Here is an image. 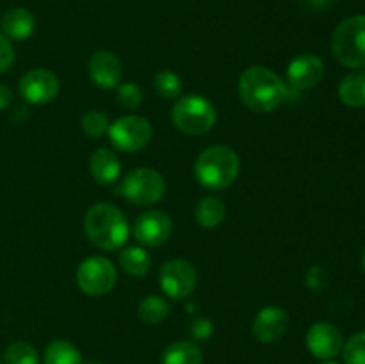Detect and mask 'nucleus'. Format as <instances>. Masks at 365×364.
I'll list each match as a JSON object with an SVG mask.
<instances>
[{
    "label": "nucleus",
    "mask_w": 365,
    "mask_h": 364,
    "mask_svg": "<svg viewBox=\"0 0 365 364\" xmlns=\"http://www.w3.org/2000/svg\"><path fill=\"white\" fill-rule=\"evenodd\" d=\"M203 353L192 341H175L164 350L163 364H202Z\"/></svg>",
    "instance_id": "20"
},
{
    "label": "nucleus",
    "mask_w": 365,
    "mask_h": 364,
    "mask_svg": "<svg viewBox=\"0 0 365 364\" xmlns=\"http://www.w3.org/2000/svg\"><path fill=\"white\" fill-rule=\"evenodd\" d=\"M239 96L248 109L271 113L287 96V86L266 66H250L239 79Z\"/></svg>",
    "instance_id": "1"
},
{
    "label": "nucleus",
    "mask_w": 365,
    "mask_h": 364,
    "mask_svg": "<svg viewBox=\"0 0 365 364\" xmlns=\"http://www.w3.org/2000/svg\"><path fill=\"white\" fill-rule=\"evenodd\" d=\"M84 228L89 241L100 250H118L128 238L125 214L110 203H95L84 216Z\"/></svg>",
    "instance_id": "2"
},
{
    "label": "nucleus",
    "mask_w": 365,
    "mask_h": 364,
    "mask_svg": "<svg viewBox=\"0 0 365 364\" xmlns=\"http://www.w3.org/2000/svg\"><path fill=\"white\" fill-rule=\"evenodd\" d=\"M88 70L91 81L103 89L118 88L121 82V74H123L120 59L109 50H100L93 54Z\"/></svg>",
    "instance_id": "15"
},
{
    "label": "nucleus",
    "mask_w": 365,
    "mask_h": 364,
    "mask_svg": "<svg viewBox=\"0 0 365 364\" xmlns=\"http://www.w3.org/2000/svg\"><path fill=\"white\" fill-rule=\"evenodd\" d=\"M227 216V206L217 196H203L195 209V218L203 228H216Z\"/></svg>",
    "instance_id": "18"
},
{
    "label": "nucleus",
    "mask_w": 365,
    "mask_h": 364,
    "mask_svg": "<svg viewBox=\"0 0 365 364\" xmlns=\"http://www.w3.org/2000/svg\"><path fill=\"white\" fill-rule=\"evenodd\" d=\"M214 325L212 321L207 320V318H196L192 320L191 327H189V334L192 339H198V341H207V339L212 335Z\"/></svg>",
    "instance_id": "29"
},
{
    "label": "nucleus",
    "mask_w": 365,
    "mask_h": 364,
    "mask_svg": "<svg viewBox=\"0 0 365 364\" xmlns=\"http://www.w3.org/2000/svg\"><path fill=\"white\" fill-rule=\"evenodd\" d=\"M14 63V49L6 36L0 34V74L7 71Z\"/></svg>",
    "instance_id": "30"
},
{
    "label": "nucleus",
    "mask_w": 365,
    "mask_h": 364,
    "mask_svg": "<svg viewBox=\"0 0 365 364\" xmlns=\"http://www.w3.org/2000/svg\"><path fill=\"white\" fill-rule=\"evenodd\" d=\"M89 168H91L93 178L102 186L114 184L121 175L120 157L109 148L95 150L89 161Z\"/></svg>",
    "instance_id": "16"
},
{
    "label": "nucleus",
    "mask_w": 365,
    "mask_h": 364,
    "mask_svg": "<svg viewBox=\"0 0 365 364\" xmlns=\"http://www.w3.org/2000/svg\"><path fill=\"white\" fill-rule=\"evenodd\" d=\"M20 95L31 103H46L59 93V79L53 71L34 68L20 79Z\"/></svg>",
    "instance_id": "10"
},
{
    "label": "nucleus",
    "mask_w": 365,
    "mask_h": 364,
    "mask_svg": "<svg viewBox=\"0 0 365 364\" xmlns=\"http://www.w3.org/2000/svg\"><path fill=\"white\" fill-rule=\"evenodd\" d=\"M153 84H155L157 93H159L163 98H177L182 93V81L175 71H159V74L155 75V79H153Z\"/></svg>",
    "instance_id": "25"
},
{
    "label": "nucleus",
    "mask_w": 365,
    "mask_h": 364,
    "mask_svg": "<svg viewBox=\"0 0 365 364\" xmlns=\"http://www.w3.org/2000/svg\"><path fill=\"white\" fill-rule=\"evenodd\" d=\"M4 360L6 364H39L36 348L25 341L11 343L4 353Z\"/></svg>",
    "instance_id": "24"
},
{
    "label": "nucleus",
    "mask_w": 365,
    "mask_h": 364,
    "mask_svg": "<svg viewBox=\"0 0 365 364\" xmlns=\"http://www.w3.org/2000/svg\"><path fill=\"white\" fill-rule=\"evenodd\" d=\"M324 74V64L316 54H302L294 57L287 68V81L296 91H305L319 84Z\"/></svg>",
    "instance_id": "13"
},
{
    "label": "nucleus",
    "mask_w": 365,
    "mask_h": 364,
    "mask_svg": "<svg viewBox=\"0 0 365 364\" xmlns=\"http://www.w3.org/2000/svg\"><path fill=\"white\" fill-rule=\"evenodd\" d=\"M45 364H82V355L70 341L56 339L46 346Z\"/></svg>",
    "instance_id": "22"
},
{
    "label": "nucleus",
    "mask_w": 365,
    "mask_h": 364,
    "mask_svg": "<svg viewBox=\"0 0 365 364\" xmlns=\"http://www.w3.org/2000/svg\"><path fill=\"white\" fill-rule=\"evenodd\" d=\"M0 364H2V359H0Z\"/></svg>",
    "instance_id": "35"
},
{
    "label": "nucleus",
    "mask_w": 365,
    "mask_h": 364,
    "mask_svg": "<svg viewBox=\"0 0 365 364\" xmlns=\"http://www.w3.org/2000/svg\"><path fill=\"white\" fill-rule=\"evenodd\" d=\"M346 364H365V332L351 335L344 346Z\"/></svg>",
    "instance_id": "27"
},
{
    "label": "nucleus",
    "mask_w": 365,
    "mask_h": 364,
    "mask_svg": "<svg viewBox=\"0 0 365 364\" xmlns=\"http://www.w3.org/2000/svg\"><path fill=\"white\" fill-rule=\"evenodd\" d=\"M339 98L349 107H365V71H353L342 79L339 86Z\"/></svg>",
    "instance_id": "19"
},
{
    "label": "nucleus",
    "mask_w": 365,
    "mask_h": 364,
    "mask_svg": "<svg viewBox=\"0 0 365 364\" xmlns=\"http://www.w3.org/2000/svg\"><path fill=\"white\" fill-rule=\"evenodd\" d=\"M178 131L189 136L207 134L216 123V109L202 95H185L177 100L171 111Z\"/></svg>",
    "instance_id": "5"
},
{
    "label": "nucleus",
    "mask_w": 365,
    "mask_h": 364,
    "mask_svg": "<svg viewBox=\"0 0 365 364\" xmlns=\"http://www.w3.org/2000/svg\"><path fill=\"white\" fill-rule=\"evenodd\" d=\"M307 348L317 359H334L342 350L341 330L328 321H317L307 332Z\"/></svg>",
    "instance_id": "12"
},
{
    "label": "nucleus",
    "mask_w": 365,
    "mask_h": 364,
    "mask_svg": "<svg viewBox=\"0 0 365 364\" xmlns=\"http://www.w3.org/2000/svg\"><path fill=\"white\" fill-rule=\"evenodd\" d=\"M241 170V159L234 148L214 145L203 150L195 163V177L203 188L225 189L232 186Z\"/></svg>",
    "instance_id": "3"
},
{
    "label": "nucleus",
    "mask_w": 365,
    "mask_h": 364,
    "mask_svg": "<svg viewBox=\"0 0 365 364\" xmlns=\"http://www.w3.org/2000/svg\"><path fill=\"white\" fill-rule=\"evenodd\" d=\"M289 327V316L282 307L269 305L259 310V314L253 320V335L260 343H277L284 338Z\"/></svg>",
    "instance_id": "14"
},
{
    "label": "nucleus",
    "mask_w": 365,
    "mask_h": 364,
    "mask_svg": "<svg viewBox=\"0 0 365 364\" xmlns=\"http://www.w3.org/2000/svg\"><path fill=\"white\" fill-rule=\"evenodd\" d=\"M36 20L32 16L31 11L24 9V7H16L4 14L2 18V31L7 39H16V41H24L29 36L34 32Z\"/></svg>",
    "instance_id": "17"
},
{
    "label": "nucleus",
    "mask_w": 365,
    "mask_h": 364,
    "mask_svg": "<svg viewBox=\"0 0 365 364\" xmlns=\"http://www.w3.org/2000/svg\"><path fill=\"white\" fill-rule=\"evenodd\" d=\"M173 221L163 211H146L135 220L134 238L145 246H160L171 238Z\"/></svg>",
    "instance_id": "11"
},
{
    "label": "nucleus",
    "mask_w": 365,
    "mask_h": 364,
    "mask_svg": "<svg viewBox=\"0 0 365 364\" xmlns=\"http://www.w3.org/2000/svg\"><path fill=\"white\" fill-rule=\"evenodd\" d=\"M77 284L89 296H103L116 284V268L106 257H89L77 270Z\"/></svg>",
    "instance_id": "8"
},
{
    "label": "nucleus",
    "mask_w": 365,
    "mask_h": 364,
    "mask_svg": "<svg viewBox=\"0 0 365 364\" xmlns=\"http://www.w3.org/2000/svg\"><path fill=\"white\" fill-rule=\"evenodd\" d=\"M362 268H364V271H365V248H364V252H362Z\"/></svg>",
    "instance_id": "32"
},
{
    "label": "nucleus",
    "mask_w": 365,
    "mask_h": 364,
    "mask_svg": "<svg viewBox=\"0 0 365 364\" xmlns=\"http://www.w3.org/2000/svg\"><path fill=\"white\" fill-rule=\"evenodd\" d=\"M323 364H337V363H323Z\"/></svg>",
    "instance_id": "33"
},
{
    "label": "nucleus",
    "mask_w": 365,
    "mask_h": 364,
    "mask_svg": "<svg viewBox=\"0 0 365 364\" xmlns=\"http://www.w3.org/2000/svg\"><path fill=\"white\" fill-rule=\"evenodd\" d=\"M166 191V184L159 171L152 168H135L125 175L120 193L134 206H152L159 202Z\"/></svg>",
    "instance_id": "6"
},
{
    "label": "nucleus",
    "mask_w": 365,
    "mask_h": 364,
    "mask_svg": "<svg viewBox=\"0 0 365 364\" xmlns=\"http://www.w3.org/2000/svg\"><path fill=\"white\" fill-rule=\"evenodd\" d=\"M118 103L125 109H135L141 106L143 102V91L139 86L132 84V82H125V84L118 86Z\"/></svg>",
    "instance_id": "28"
},
{
    "label": "nucleus",
    "mask_w": 365,
    "mask_h": 364,
    "mask_svg": "<svg viewBox=\"0 0 365 364\" xmlns=\"http://www.w3.org/2000/svg\"><path fill=\"white\" fill-rule=\"evenodd\" d=\"M82 131L89 138H102L106 132H109V118L100 111H88L82 116Z\"/></svg>",
    "instance_id": "26"
},
{
    "label": "nucleus",
    "mask_w": 365,
    "mask_h": 364,
    "mask_svg": "<svg viewBox=\"0 0 365 364\" xmlns=\"http://www.w3.org/2000/svg\"><path fill=\"white\" fill-rule=\"evenodd\" d=\"M152 134L150 121L138 114L121 116L109 125L110 143L121 152H138L145 148L152 139Z\"/></svg>",
    "instance_id": "7"
},
{
    "label": "nucleus",
    "mask_w": 365,
    "mask_h": 364,
    "mask_svg": "<svg viewBox=\"0 0 365 364\" xmlns=\"http://www.w3.org/2000/svg\"><path fill=\"white\" fill-rule=\"evenodd\" d=\"M163 291L173 300H184L195 291L198 275L191 263L184 259H173L163 264L159 273Z\"/></svg>",
    "instance_id": "9"
},
{
    "label": "nucleus",
    "mask_w": 365,
    "mask_h": 364,
    "mask_svg": "<svg viewBox=\"0 0 365 364\" xmlns=\"http://www.w3.org/2000/svg\"><path fill=\"white\" fill-rule=\"evenodd\" d=\"M11 102H13V93H11L7 86L0 84V111L6 109Z\"/></svg>",
    "instance_id": "31"
},
{
    "label": "nucleus",
    "mask_w": 365,
    "mask_h": 364,
    "mask_svg": "<svg viewBox=\"0 0 365 364\" xmlns=\"http://www.w3.org/2000/svg\"><path fill=\"white\" fill-rule=\"evenodd\" d=\"M89 364H100V363H89Z\"/></svg>",
    "instance_id": "34"
},
{
    "label": "nucleus",
    "mask_w": 365,
    "mask_h": 364,
    "mask_svg": "<svg viewBox=\"0 0 365 364\" xmlns=\"http://www.w3.org/2000/svg\"><path fill=\"white\" fill-rule=\"evenodd\" d=\"M139 318H141L145 323L148 325H157L160 321H164L170 314V305H168L166 300L163 296L157 295H148L141 300L138 307Z\"/></svg>",
    "instance_id": "23"
},
{
    "label": "nucleus",
    "mask_w": 365,
    "mask_h": 364,
    "mask_svg": "<svg viewBox=\"0 0 365 364\" xmlns=\"http://www.w3.org/2000/svg\"><path fill=\"white\" fill-rule=\"evenodd\" d=\"M335 59L348 68H365V14L346 18L331 36Z\"/></svg>",
    "instance_id": "4"
},
{
    "label": "nucleus",
    "mask_w": 365,
    "mask_h": 364,
    "mask_svg": "<svg viewBox=\"0 0 365 364\" xmlns=\"http://www.w3.org/2000/svg\"><path fill=\"white\" fill-rule=\"evenodd\" d=\"M120 264L132 277H143L150 271L152 259H150L148 252L141 246H128L120 253Z\"/></svg>",
    "instance_id": "21"
}]
</instances>
